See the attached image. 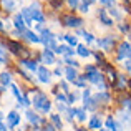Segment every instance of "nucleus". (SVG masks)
I'll return each instance as SVG.
<instances>
[{"label": "nucleus", "instance_id": "f257e3e1", "mask_svg": "<svg viewBox=\"0 0 131 131\" xmlns=\"http://www.w3.org/2000/svg\"><path fill=\"white\" fill-rule=\"evenodd\" d=\"M85 78L88 81H91L93 85H96L98 88H101V91H106L108 90V85L105 83V77L96 70V67L93 65H86L85 67Z\"/></svg>", "mask_w": 131, "mask_h": 131}, {"label": "nucleus", "instance_id": "f03ea898", "mask_svg": "<svg viewBox=\"0 0 131 131\" xmlns=\"http://www.w3.org/2000/svg\"><path fill=\"white\" fill-rule=\"evenodd\" d=\"M32 91H33V100H30V103H33V108L42 113H48L51 108V103L47 98V95L42 91H37V90H32Z\"/></svg>", "mask_w": 131, "mask_h": 131}, {"label": "nucleus", "instance_id": "7ed1b4c3", "mask_svg": "<svg viewBox=\"0 0 131 131\" xmlns=\"http://www.w3.org/2000/svg\"><path fill=\"white\" fill-rule=\"evenodd\" d=\"M61 25L70 27V28H80L83 25V20L75 15H65V17H61Z\"/></svg>", "mask_w": 131, "mask_h": 131}, {"label": "nucleus", "instance_id": "20e7f679", "mask_svg": "<svg viewBox=\"0 0 131 131\" xmlns=\"http://www.w3.org/2000/svg\"><path fill=\"white\" fill-rule=\"evenodd\" d=\"M93 43H96L101 50H105V51H110V50H113V47H115V38H113V35H106V37H103V38H100V40H95Z\"/></svg>", "mask_w": 131, "mask_h": 131}, {"label": "nucleus", "instance_id": "39448f33", "mask_svg": "<svg viewBox=\"0 0 131 131\" xmlns=\"http://www.w3.org/2000/svg\"><path fill=\"white\" fill-rule=\"evenodd\" d=\"M37 75H38V81H42V83H50L51 71L47 70V67H38L37 68Z\"/></svg>", "mask_w": 131, "mask_h": 131}, {"label": "nucleus", "instance_id": "423d86ee", "mask_svg": "<svg viewBox=\"0 0 131 131\" xmlns=\"http://www.w3.org/2000/svg\"><path fill=\"white\" fill-rule=\"evenodd\" d=\"M118 60H121V61H125V60H128L129 58V42H123L121 45H119V48H118Z\"/></svg>", "mask_w": 131, "mask_h": 131}, {"label": "nucleus", "instance_id": "0eeeda50", "mask_svg": "<svg viewBox=\"0 0 131 131\" xmlns=\"http://www.w3.org/2000/svg\"><path fill=\"white\" fill-rule=\"evenodd\" d=\"M20 125V115L17 111H10L8 115H7V126H8L10 129L15 128V126Z\"/></svg>", "mask_w": 131, "mask_h": 131}, {"label": "nucleus", "instance_id": "6e6552de", "mask_svg": "<svg viewBox=\"0 0 131 131\" xmlns=\"http://www.w3.org/2000/svg\"><path fill=\"white\" fill-rule=\"evenodd\" d=\"M30 10V17H32V22H37V23H42L45 22V15L42 12V8H28Z\"/></svg>", "mask_w": 131, "mask_h": 131}, {"label": "nucleus", "instance_id": "1a4fd4ad", "mask_svg": "<svg viewBox=\"0 0 131 131\" xmlns=\"http://www.w3.org/2000/svg\"><path fill=\"white\" fill-rule=\"evenodd\" d=\"M42 61L43 63H47V65H53V63H57V60H55V53L51 50H45L42 51Z\"/></svg>", "mask_w": 131, "mask_h": 131}, {"label": "nucleus", "instance_id": "9d476101", "mask_svg": "<svg viewBox=\"0 0 131 131\" xmlns=\"http://www.w3.org/2000/svg\"><path fill=\"white\" fill-rule=\"evenodd\" d=\"M22 35L25 37L28 42H32V43H40V37H38V33H35L33 30H28V28H25L22 32Z\"/></svg>", "mask_w": 131, "mask_h": 131}, {"label": "nucleus", "instance_id": "9b49d317", "mask_svg": "<svg viewBox=\"0 0 131 131\" xmlns=\"http://www.w3.org/2000/svg\"><path fill=\"white\" fill-rule=\"evenodd\" d=\"M98 108V103L95 101L93 96H88V98L83 100V110H90V111H95Z\"/></svg>", "mask_w": 131, "mask_h": 131}, {"label": "nucleus", "instance_id": "f8f14e48", "mask_svg": "<svg viewBox=\"0 0 131 131\" xmlns=\"http://www.w3.org/2000/svg\"><path fill=\"white\" fill-rule=\"evenodd\" d=\"M98 17H100V20H101V23H105L106 27H111L113 25V18H110V17H108V13H106L105 8H100L98 10Z\"/></svg>", "mask_w": 131, "mask_h": 131}, {"label": "nucleus", "instance_id": "ddd939ff", "mask_svg": "<svg viewBox=\"0 0 131 131\" xmlns=\"http://www.w3.org/2000/svg\"><path fill=\"white\" fill-rule=\"evenodd\" d=\"M27 119H28L30 123H32V125H35V126H38L40 123H42V118H40L38 115H37V113H33L32 110H27Z\"/></svg>", "mask_w": 131, "mask_h": 131}, {"label": "nucleus", "instance_id": "4468645a", "mask_svg": "<svg viewBox=\"0 0 131 131\" xmlns=\"http://www.w3.org/2000/svg\"><path fill=\"white\" fill-rule=\"evenodd\" d=\"M13 27H15V30H18V32H23V30L27 28L25 22H23V18L20 17V13H17L15 17H13Z\"/></svg>", "mask_w": 131, "mask_h": 131}, {"label": "nucleus", "instance_id": "2eb2a0df", "mask_svg": "<svg viewBox=\"0 0 131 131\" xmlns=\"http://www.w3.org/2000/svg\"><path fill=\"white\" fill-rule=\"evenodd\" d=\"M88 128L90 129H101V118H100V115L91 116V119H90V123H88Z\"/></svg>", "mask_w": 131, "mask_h": 131}, {"label": "nucleus", "instance_id": "dca6fc26", "mask_svg": "<svg viewBox=\"0 0 131 131\" xmlns=\"http://www.w3.org/2000/svg\"><path fill=\"white\" fill-rule=\"evenodd\" d=\"M20 65H22V67H25V68H28L30 71H37V68H38L37 61L28 60V58H22V60H20Z\"/></svg>", "mask_w": 131, "mask_h": 131}, {"label": "nucleus", "instance_id": "f3484780", "mask_svg": "<svg viewBox=\"0 0 131 131\" xmlns=\"http://www.w3.org/2000/svg\"><path fill=\"white\" fill-rule=\"evenodd\" d=\"M63 73H65V77H67V80H68V81H71V83H73V81H75V78L78 77L77 68H71V67H67Z\"/></svg>", "mask_w": 131, "mask_h": 131}, {"label": "nucleus", "instance_id": "a211bd4d", "mask_svg": "<svg viewBox=\"0 0 131 131\" xmlns=\"http://www.w3.org/2000/svg\"><path fill=\"white\" fill-rule=\"evenodd\" d=\"M93 98H95L96 103H101V105H106V103H110V95H108L106 91H100L98 95H95Z\"/></svg>", "mask_w": 131, "mask_h": 131}, {"label": "nucleus", "instance_id": "6ab92c4d", "mask_svg": "<svg viewBox=\"0 0 131 131\" xmlns=\"http://www.w3.org/2000/svg\"><path fill=\"white\" fill-rule=\"evenodd\" d=\"M7 48H8L13 55H20V53H22V50H23L22 45L17 43V42H7Z\"/></svg>", "mask_w": 131, "mask_h": 131}, {"label": "nucleus", "instance_id": "aec40b11", "mask_svg": "<svg viewBox=\"0 0 131 131\" xmlns=\"http://www.w3.org/2000/svg\"><path fill=\"white\" fill-rule=\"evenodd\" d=\"M12 83V75L8 73V71H2L0 73V85L2 86H7V85Z\"/></svg>", "mask_w": 131, "mask_h": 131}, {"label": "nucleus", "instance_id": "412c9836", "mask_svg": "<svg viewBox=\"0 0 131 131\" xmlns=\"http://www.w3.org/2000/svg\"><path fill=\"white\" fill-rule=\"evenodd\" d=\"M2 7L5 12H13L17 8V3H15V0H2Z\"/></svg>", "mask_w": 131, "mask_h": 131}, {"label": "nucleus", "instance_id": "4be33fe9", "mask_svg": "<svg viewBox=\"0 0 131 131\" xmlns=\"http://www.w3.org/2000/svg\"><path fill=\"white\" fill-rule=\"evenodd\" d=\"M78 35H81V37H83L86 43H93V42L96 40L95 37H93L91 33H90V32H85V30H81V28H78Z\"/></svg>", "mask_w": 131, "mask_h": 131}, {"label": "nucleus", "instance_id": "5701e85b", "mask_svg": "<svg viewBox=\"0 0 131 131\" xmlns=\"http://www.w3.org/2000/svg\"><path fill=\"white\" fill-rule=\"evenodd\" d=\"M20 17L23 18L25 25H32V17H30V10H28V8H22V12H20Z\"/></svg>", "mask_w": 131, "mask_h": 131}, {"label": "nucleus", "instance_id": "b1692460", "mask_svg": "<svg viewBox=\"0 0 131 131\" xmlns=\"http://www.w3.org/2000/svg\"><path fill=\"white\" fill-rule=\"evenodd\" d=\"M77 53L80 55V57H83V58H86V57H90L91 55V51L88 50L85 45H77Z\"/></svg>", "mask_w": 131, "mask_h": 131}, {"label": "nucleus", "instance_id": "393cba45", "mask_svg": "<svg viewBox=\"0 0 131 131\" xmlns=\"http://www.w3.org/2000/svg\"><path fill=\"white\" fill-rule=\"evenodd\" d=\"M50 118H51V123H53V126L57 129H61V128H63V121H61L60 115H51Z\"/></svg>", "mask_w": 131, "mask_h": 131}, {"label": "nucleus", "instance_id": "a878e982", "mask_svg": "<svg viewBox=\"0 0 131 131\" xmlns=\"http://www.w3.org/2000/svg\"><path fill=\"white\" fill-rule=\"evenodd\" d=\"M75 116H77L78 121H85L86 119V111L83 108H75Z\"/></svg>", "mask_w": 131, "mask_h": 131}, {"label": "nucleus", "instance_id": "bb28decb", "mask_svg": "<svg viewBox=\"0 0 131 131\" xmlns=\"http://www.w3.org/2000/svg\"><path fill=\"white\" fill-rule=\"evenodd\" d=\"M63 40L70 45V47H77L78 45V38L75 35H63Z\"/></svg>", "mask_w": 131, "mask_h": 131}, {"label": "nucleus", "instance_id": "cd10ccee", "mask_svg": "<svg viewBox=\"0 0 131 131\" xmlns=\"http://www.w3.org/2000/svg\"><path fill=\"white\" fill-rule=\"evenodd\" d=\"M73 85H77V86H81V88H85V86H86V78H85V77H80V75H78V77L75 78Z\"/></svg>", "mask_w": 131, "mask_h": 131}, {"label": "nucleus", "instance_id": "c85d7f7f", "mask_svg": "<svg viewBox=\"0 0 131 131\" xmlns=\"http://www.w3.org/2000/svg\"><path fill=\"white\" fill-rule=\"evenodd\" d=\"M115 126H116V119L113 118V116H108V118H106V128H108V131L115 129Z\"/></svg>", "mask_w": 131, "mask_h": 131}, {"label": "nucleus", "instance_id": "c756f323", "mask_svg": "<svg viewBox=\"0 0 131 131\" xmlns=\"http://www.w3.org/2000/svg\"><path fill=\"white\" fill-rule=\"evenodd\" d=\"M7 60H8V53L3 47H0V63H7Z\"/></svg>", "mask_w": 131, "mask_h": 131}, {"label": "nucleus", "instance_id": "7c9ffc66", "mask_svg": "<svg viewBox=\"0 0 131 131\" xmlns=\"http://www.w3.org/2000/svg\"><path fill=\"white\" fill-rule=\"evenodd\" d=\"M68 50V47L67 45H57L55 47V50H53V53H58V55H65V51Z\"/></svg>", "mask_w": 131, "mask_h": 131}, {"label": "nucleus", "instance_id": "2f4dec72", "mask_svg": "<svg viewBox=\"0 0 131 131\" xmlns=\"http://www.w3.org/2000/svg\"><path fill=\"white\" fill-rule=\"evenodd\" d=\"M65 61H67V65L71 67V68H78L80 67V63H78L77 60H73V58H65Z\"/></svg>", "mask_w": 131, "mask_h": 131}, {"label": "nucleus", "instance_id": "473e14b6", "mask_svg": "<svg viewBox=\"0 0 131 131\" xmlns=\"http://www.w3.org/2000/svg\"><path fill=\"white\" fill-rule=\"evenodd\" d=\"M108 12H110V15L115 17V18H121V13H119V12H118V8H115V7H110Z\"/></svg>", "mask_w": 131, "mask_h": 131}, {"label": "nucleus", "instance_id": "72a5a7b5", "mask_svg": "<svg viewBox=\"0 0 131 131\" xmlns=\"http://www.w3.org/2000/svg\"><path fill=\"white\" fill-rule=\"evenodd\" d=\"M88 7H90V5H86V3H78L77 8L80 10V12H83V13H88Z\"/></svg>", "mask_w": 131, "mask_h": 131}, {"label": "nucleus", "instance_id": "f704fd0d", "mask_svg": "<svg viewBox=\"0 0 131 131\" xmlns=\"http://www.w3.org/2000/svg\"><path fill=\"white\" fill-rule=\"evenodd\" d=\"M12 91H13V95L17 96V100H18L20 96H22V91L18 90V86H17V85H12Z\"/></svg>", "mask_w": 131, "mask_h": 131}, {"label": "nucleus", "instance_id": "c9c22d12", "mask_svg": "<svg viewBox=\"0 0 131 131\" xmlns=\"http://www.w3.org/2000/svg\"><path fill=\"white\" fill-rule=\"evenodd\" d=\"M100 3L105 7H115V0H100Z\"/></svg>", "mask_w": 131, "mask_h": 131}, {"label": "nucleus", "instance_id": "e433bc0d", "mask_svg": "<svg viewBox=\"0 0 131 131\" xmlns=\"http://www.w3.org/2000/svg\"><path fill=\"white\" fill-rule=\"evenodd\" d=\"M18 73L22 75V77L25 78V80H32V77H30V73H28V71H25V70H20V68H18Z\"/></svg>", "mask_w": 131, "mask_h": 131}, {"label": "nucleus", "instance_id": "4c0bfd02", "mask_svg": "<svg viewBox=\"0 0 131 131\" xmlns=\"http://www.w3.org/2000/svg\"><path fill=\"white\" fill-rule=\"evenodd\" d=\"M119 30H121L123 33H129V25L128 23H121V25H119Z\"/></svg>", "mask_w": 131, "mask_h": 131}, {"label": "nucleus", "instance_id": "58836bf2", "mask_svg": "<svg viewBox=\"0 0 131 131\" xmlns=\"http://www.w3.org/2000/svg\"><path fill=\"white\" fill-rule=\"evenodd\" d=\"M57 100H58V101H61V103H65V105H68L67 96H65V95H60V93H57Z\"/></svg>", "mask_w": 131, "mask_h": 131}, {"label": "nucleus", "instance_id": "ea45409f", "mask_svg": "<svg viewBox=\"0 0 131 131\" xmlns=\"http://www.w3.org/2000/svg\"><path fill=\"white\" fill-rule=\"evenodd\" d=\"M67 2H68V5H70L71 8H77L78 3H80V0H67Z\"/></svg>", "mask_w": 131, "mask_h": 131}, {"label": "nucleus", "instance_id": "a19ab883", "mask_svg": "<svg viewBox=\"0 0 131 131\" xmlns=\"http://www.w3.org/2000/svg\"><path fill=\"white\" fill-rule=\"evenodd\" d=\"M50 3H51V7H53V8H58V7L63 3V0H51Z\"/></svg>", "mask_w": 131, "mask_h": 131}, {"label": "nucleus", "instance_id": "79ce46f5", "mask_svg": "<svg viewBox=\"0 0 131 131\" xmlns=\"http://www.w3.org/2000/svg\"><path fill=\"white\" fill-rule=\"evenodd\" d=\"M93 55H95V58H96V60H98V61H101V63H103V61H105V60H103V55L100 53V51H95V53H93Z\"/></svg>", "mask_w": 131, "mask_h": 131}, {"label": "nucleus", "instance_id": "37998d69", "mask_svg": "<svg viewBox=\"0 0 131 131\" xmlns=\"http://www.w3.org/2000/svg\"><path fill=\"white\" fill-rule=\"evenodd\" d=\"M60 86L63 88L65 93H68V85H67V81H60Z\"/></svg>", "mask_w": 131, "mask_h": 131}, {"label": "nucleus", "instance_id": "c03bdc74", "mask_svg": "<svg viewBox=\"0 0 131 131\" xmlns=\"http://www.w3.org/2000/svg\"><path fill=\"white\" fill-rule=\"evenodd\" d=\"M53 75H57V77H61V75H63V70H61V68H57V70L53 71Z\"/></svg>", "mask_w": 131, "mask_h": 131}, {"label": "nucleus", "instance_id": "a18cd8bd", "mask_svg": "<svg viewBox=\"0 0 131 131\" xmlns=\"http://www.w3.org/2000/svg\"><path fill=\"white\" fill-rule=\"evenodd\" d=\"M123 67H125V70H126V71H129V58H128V60H125Z\"/></svg>", "mask_w": 131, "mask_h": 131}, {"label": "nucleus", "instance_id": "49530a36", "mask_svg": "<svg viewBox=\"0 0 131 131\" xmlns=\"http://www.w3.org/2000/svg\"><path fill=\"white\" fill-rule=\"evenodd\" d=\"M30 8H40V3H38V2H32Z\"/></svg>", "mask_w": 131, "mask_h": 131}, {"label": "nucleus", "instance_id": "de8ad7c7", "mask_svg": "<svg viewBox=\"0 0 131 131\" xmlns=\"http://www.w3.org/2000/svg\"><path fill=\"white\" fill-rule=\"evenodd\" d=\"M42 131H55V128H53V126H50V125H48V126H45V128H43Z\"/></svg>", "mask_w": 131, "mask_h": 131}, {"label": "nucleus", "instance_id": "09e8293b", "mask_svg": "<svg viewBox=\"0 0 131 131\" xmlns=\"http://www.w3.org/2000/svg\"><path fill=\"white\" fill-rule=\"evenodd\" d=\"M0 131H7V126L2 123V119H0Z\"/></svg>", "mask_w": 131, "mask_h": 131}, {"label": "nucleus", "instance_id": "8fccbe9b", "mask_svg": "<svg viewBox=\"0 0 131 131\" xmlns=\"http://www.w3.org/2000/svg\"><path fill=\"white\" fill-rule=\"evenodd\" d=\"M12 35H13V37H18V35H22V32H18V30H13Z\"/></svg>", "mask_w": 131, "mask_h": 131}, {"label": "nucleus", "instance_id": "3c124183", "mask_svg": "<svg viewBox=\"0 0 131 131\" xmlns=\"http://www.w3.org/2000/svg\"><path fill=\"white\" fill-rule=\"evenodd\" d=\"M96 0H83V3H86V5H91V3H95Z\"/></svg>", "mask_w": 131, "mask_h": 131}, {"label": "nucleus", "instance_id": "603ef678", "mask_svg": "<svg viewBox=\"0 0 131 131\" xmlns=\"http://www.w3.org/2000/svg\"><path fill=\"white\" fill-rule=\"evenodd\" d=\"M3 30H5V27H3V22L0 20V32H3Z\"/></svg>", "mask_w": 131, "mask_h": 131}, {"label": "nucleus", "instance_id": "864d4df0", "mask_svg": "<svg viewBox=\"0 0 131 131\" xmlns=\"http://www.w3.org/2000/svg\"><path fill=\"white\" fill-rule=\"evenodd\" d=\"M3 91H5V90H3V86H2V85H0V93H3Z\"/></svg>", "mask_w": 131, "mask_h": 131}, {"label": "nucleus", "instance_id": "5fc2aeb1", "mask_svg": "<svg viewBox=\"0 0 131 131\" xmlns=\"http://www.w3.org/2000/svg\"><path fill=\"white\" fill-rule=\"evenodd\" d=\"M3 118V115H2V111H0V119H2Z\"/></svg>", "mask_w": 131, "mask_h": 131}, {"label": "nucleus", "instance_id": "6e6d98bb", "mask_svg": "<svg viewBox=\"0 0 131 131\" xmlns=\"http://www.w3.org/2000/svg\"><path fill=\"white\" fill-rule=\"evenodd\" d=\"M100 131H108V129H100Z\"/></svg>", "mask_w": 131, "mask_h": 131}, {"label": "nucleus", "instance_id": "4d7b16f0", "mask_svg": "<svg viewBox=\"0 0 131 131\" xmlns=\"http://www.w3.org/2000/svg\"><path fill=\"white\" fill-rule=\"evenodd\" d=\"M48 2H51V0H48Z\"/></svg>", "mask_w": 131, "mask_h": 131}]
</instances>
